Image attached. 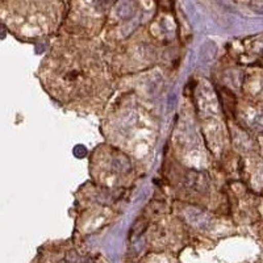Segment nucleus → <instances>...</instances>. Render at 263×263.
Segmentation results:
<instances>
[{
    "label": "nucleus",
    "instance_id": "nucleus-1",
    "mask_svg": "<svg viewBox=\"0 0 263 263\" xmlns=\"http://www.w3.org/2000/svg\"><path fill=\"white\" fill-rule=\"evenodd\" d=\"M259 124H260V125H263V115L260 116V119H259Z\"/></svg>",
    "mask_w": 263,
    "mask_h": 263
}]
</instances>
